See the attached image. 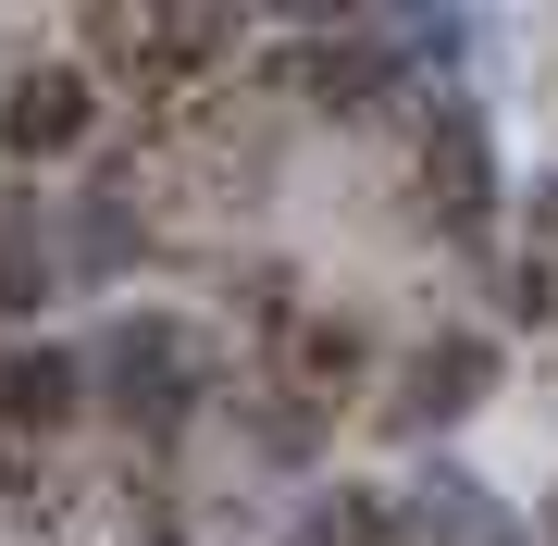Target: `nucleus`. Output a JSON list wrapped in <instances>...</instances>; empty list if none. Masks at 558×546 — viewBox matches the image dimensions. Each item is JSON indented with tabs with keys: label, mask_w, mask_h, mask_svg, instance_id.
<instances>
[{
	"label": "nucleus",
	"mask_w": 558,
	"mask_h": 546,
	"mask_svg": "<svg viewBox=\"0 0 558 546\" xmlns=\"http://www.w3.org/2000/svg\"><path fill=\"white\" fill-rule=\"evenodd\" d=\"M422 186H435L447 236H484V211H497V162H484V112L435 87V112H422Z\"/></svg>",
	"instance_id": "f03ea898"
},
{
	"label": "nucleus",
	"mask_w": 558,
	"mask_h": 546,
	"mask_svg": "<svg viewBox=\"0 0 558 546\" xmlns=\"http://www.w3.org/2000/svg\"><path fill=\"white\" fill-rule=\"evenodd\" d=\"M299 75H311L323 112H373V100H398V38H336V50H311Z\"/></svg>",
	"instance_id": "423d86ee"
},
{
	"label": "nucleus",
	"mask_w": 558,
	"mask_h": 546,
	"mask_svg": "<svg viewBox=\"0 0 558 546\" xmlns=\"http://www.w3.org/2000/svg\"><path fill=\"white\" fill-rule=\"evenodd\" d=\"M50 274H62L50 223L25 211V199H0V311H38V299H50Z\"/></svg>",
	"instance_id": "0eeeda50"
},
{
	"label": "nucleus",
	"mask_w": 558,
	"mask_h": 546,
	"mask_svg": "<svg viewBox=\"0 0 558 546\" xmlns=\"http://www.w3.org/2000/svg\"><path fill=\"white\" fill-rule=\"evenodd\" d=\"M87 410V361L75 348H13L0 361V435H62Z\"/></svg>",
	"instance_id": "39448f33"
},
{
	"label": "nucleus",
	"mask_w": 558,
	"mask_h": 546,
	"mask_svg": "<svg viewBox=\"0 0 558 546\" xmlns=\"http://www.w3.org/2000/svg\"><path fill=\"white\" fill-rule=\"evenodd\" d=\"M137 236H149V223H137L124 186H87V199H75V262H87V274H124V262H137Z\"/></svg>",
	"instance_id": "1a4fd4ad"
},
{
	"label": "nucleus",
	"mask_w": 558,
	"mask_h": 546,
	"mask_svg": "<svg viewBox=\"0 0 558 546\" xmlns=\"http://www.w3.org/2000/svg\"><path fill=\"white\" fill-rule=\"evenodd\" d=\"M286 348H299V373H311V385H348L373 336H360V324H336V311H299V324H286Z\"/></svg>",
	"instance_id": "9d476101"
},
{
	"label": "nucleus",
	"mask_w": 558,
	"mask_h": 546,
	"mask_svg": "<svg viewBox=\"0 0 558 546\" xmlns=\"http://www.w3.org/2000/svg\"><path fill=\"white\" fill-rule=\"evenodd\" d=\"M137 546H186V534H137Z\"/></svg>",
	"instance_id": "ddd939ff"
},
{
	"label": "nucleus",
	"mask_w": 558,
	"mask_h": 546,
	"mask_svg": "<svg viewBox=\"0 0 558 546\" xmlns=\"http://www.w3.org/2000/svg\"><path fill=\"white\" fill-rule=\"evenodd\" d=\"M410 534H484V485L472 472H422L410 485Z\"/></svg>",
	"instance_id": "9b49d317"
},
{
	"label": "nucleus",
	"mask_w": 558,
	"mask_h": 546,
	"mask_svg": "<svg viewBox=\"0 0 558 546\" xmlns=\"http://www.w3.org/2000/svg\"><path fill=\"white\" fill-rule=\"evenodd\" d=\"M87 124H100V75H75V62H38V75L0 87V137H13L25 162H62Z\"/></svg>",
	"instance_id": "20e7f679"
},
{
	"label": "nucleus",
	"mask_w": 558,
	"mask_h": 546,
	"mask_svg": "<svg viewBox=\"0 0 558 546\" xmlns=\"http://www.w3.org/2000/svg\"><path fill=\"white\" fill-rule=\"evenodd\" d=\"M497 385V336H472V324H447L435 348H410L398 361V398H385V423L398 435H435V423H459V410Z\"/></svg>",
	"instance_id": "7ed1b4c3"
},
{
	"label": "nucleus",
	"mask_w": 558,
	"mask_h": 546,
	"mask_svg": "<svg viewBox=\"0 0 558 546\" xmlns=\"http://www.w3.org/2000/svg\"><path fill=\"white\" fill-rule=\"evenodd\" d=\"M534 236H546V248H558V174H546V186H534Z\"/></svg>",
	"instance_id": "f8f14e48"
},
{
	"label": "nucleus",
	"mask_w": 558,
	"mask_h": 546,
	"mask_svg": "<svg viewBox=\"0 0 558 546\" xmlns=\"http://www.w3.org/2000/svg\"><path fill=\"white\" fill-rule=\"evenodd\" d=\"M87 385L124 410V423H149V435H174L186 410L211 398V361H199V336L174 324V311H124V324L100 336V361H87Z\"/></svg>",
	"instance_id": "f257e3e1"
},
{
	"label": "nucleus",
	"mask_w": 558,
	"mask_h": 546,
	"mask_svg": "<svg viewBox=\"0 0 558 546\" xmlns=\"http://www.w3.org/2000/svg\"><path fill=\"white\" fill-rule=\"evenodd\" d=\"M385 534H398V509H385L373 485H336V497L299 509V534H286V546H385Z\"/></svg>",
	"instance_id": "6e6552de"
}]
</instances>
